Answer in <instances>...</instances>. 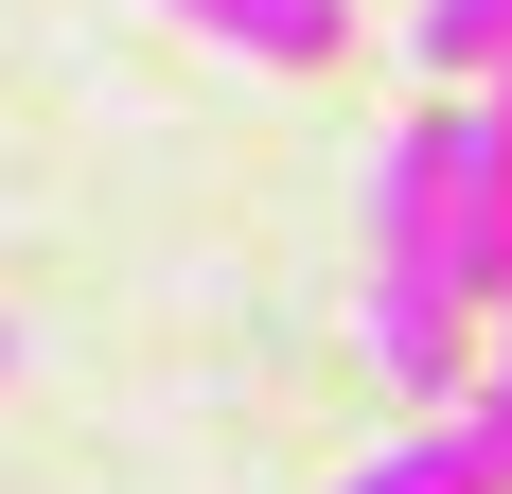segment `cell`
<instances>
[{"mask_svg":"<svg viewBox=\"0 0 512 494\" xmlns=\"http://www.w3.org/2000/svg\"><path fill=\"white\" fill-rule=\"evenodd\" d=\"M195 36H230V53H265V71H336L354 53V0H177Z\"/></svg>","mask_w":512,"mask_h":494,"instance_id":"cell-3","label":"cell"},{"mask_svg":"<svg viewBox=\"0 0 512 494\" xmlns=\"http://www.w3.org/2000/svg\"><path fill=\"white\" fill-rule=\"evenodd\" d=\"M371 353L407 406H460V371L495 353L477 265H460V89L424 124H389V159H371Z\"/></svg>","mask_w":512,"mask_h":494,"instance_id":"cell-1","label":"cell"},{"mask_svg":"<svg viewBox=\"0 0 512 494\" xmlns=\"http://www.w3.org/2000/svg\"><path fill=\"white\" fill-rule=\"evenodd\" d=\"M407 71H442V89H495V71H512V0H424V18H407Z\"/></svg>","mask_w":512,"mask_h":494,"instance_id":"cell-4","label":"cell"},{"mask_svg":"<svg viewBox=\"0 0 512 494\" xmlns=\"http://www.w3.org/2000/svg\"><path fill=\"white\" fill-rule=\"evenodd\" d=\"M336 494H512V406H424L407 442H371Z\"/></svg>","mask_w":512,"mask_h":494,"instance_id":"cell-2","label":"cell"},{"mask_svg":"<svg viewBox=\"0 0 512 494\" xmlns=\"http://www.w3.org/2000/svg\"><path fill=\"white\" fill-rule=\"evenodd\" d=\"M0 353H18V336H0Z\"/></svg>","mask_w":512,"mask_h":494,"instance_id":"cell-6","label":"cell"},{"mask_svg":"<svg viewBox=\"0 0 512 494\" xmlns=\"http://www.w3.org/2000/svg\"><path fill=\"white\" fill-rule=\"evenodd\" d=\"M477 371H495V406H512V318H495V353H477Z\"/></svg>","mask_w":512,"mask_h":494,"instance_id":"cell-5","label":"cell"}]
</instances>
